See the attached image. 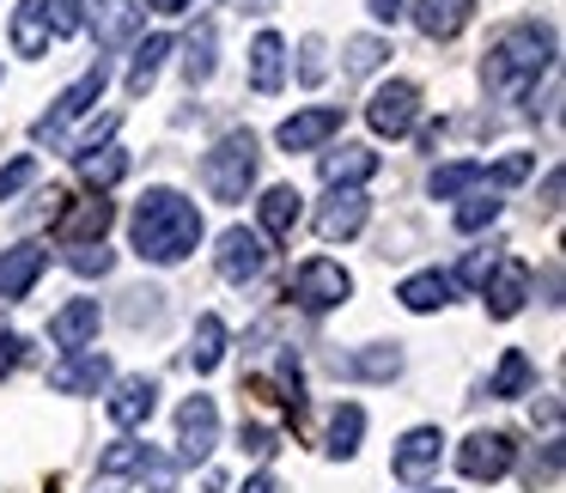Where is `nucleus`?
<instances>
[{
  "label": "nucleus",
  "instance_id": "f257e3e1",
  "mask_svg": "<svg viewBox=\"0 0 566 493\" xmlns=\"http://www.w3.org/2000/svg\"><path fill=\"white\" fill-rule=\"evenodd\" d=\"M128 238H135V256L140 262L171 269V262L196 256V244H201V208L189 196H177V189H147V196L135 201Z\"/></svg>",
  "mask_w": 566,
  "mask_h": 493
},
{
  "label": "nucleus",
  "instance_id": "f03ea898",
  "mask_svg": "<svg viewBox=\"0 0 566 493\" xmlns=\"http://www.w3.org/2000/svg\"><path fill=\"white\" fill-rule=\"evenodd\" d=\"M548 67H554V31L536 25V19H517V25L488 50L481 80H488V92H524L530 80L548 74Z\"/></svg>",
  "mask_w": 566,
  "mask_h": 493
},
{
  "label": "nucleus",
  "instance_id": "7ed1b4c3",
  "mask_svg": "<svg viewBox=\"0 0 566 493\" xmlns=\"http://www.w3.org/2000/svg\"><path fill=\"white\" fill-rule=\"evenodd\" d=\"M201 183H208L213 201H244L250 183H256V135L250 128H232L220 135L208 153H201Z\"/></svg>",
  "mask_w": 566,
  "mask_h": 493
},
{
  "label": "nucleus",
  "instance_id": "20e7f679",
  "mask_svg": "<svg viewBox=\"0 0 566 493\" xmlns=\"http://www.w3.org/2000/svg\"><path fill=\"white\" fill-rule=\"evenodd\" d=\"M347 298H354V274H347L342 262L311 256V262H298V269H293V305L335 311V305H347Z\"/></svg>",
  "mask_w": 566,
  "mask_h": 493
},
{
  "label": "nucleus",
  "instance_id": "39448f33",
  "mask_svg": "<svg viewBox=\"0 0 566 493\" xmlns=\"http://www.w3.org/2000/svg\"><path fill=\"white\" fill-rule=\"evenodd\" d=\"M104 86H111V67H104V62H98V67H86V74H80L74 86H67L62 98L50 104V116H38V128H31V135H38V140H62V135H67V123H80V116H86L92 104L104 98Z\"/></svg>",
  "mask_w": 566,
  "mask_h": 493
},
{
  "label": "nucleus",
  "instance_id": "423d86ee",
  "mask_svg": "<svg viewBox=\"0 0 566 493\" xmlns=\"http://www.w3.org/2000/svg\"><path fill=\"white\" fill-rule=\"evenodd\" d=\"M213 444H220V408H213V396H189L177 408V457L184 463H208Z\"/></svg>",
  "mask_w": 566,
  "mask_h": 493
},
{
  "label": "nucleus",
  "instance_id": "0eeeda50",
  "mask_svg": "<svg viewBox=\"0 0 566 493\" xmlns=\"http://www.w3.org/2000/svg\"><path fill=\"white\" fill-rule=\"evenodd\" d=\"M213 269H220L232 286L256 281V274L269 269V238H262V232H250V225H232V232H220V250H213Z\"/></svg>",
  "mask_w": 566,
  "mask_h": 493
},
{
  "label": "nucleus",
  "instance_id": "6e6552de",
  "mask_svg": "<svg viewBox=\"0 0 566 493\" xmlns=\"http://www.w3.org/2000/svg\"><path fill=\"white\" fill-rule=\"evenodd\" d=\"M415 116H420V92L408 86V80H390V86H378V92H371V104H366L371 135H384V140H402L408 128H415Z\"/></svg>",
  "mask_w": 566,
  "mask_h": 493
},
{
  "label": "nucleus",
  "instance_id": "1a4fd4ad",
  "mask_svg": "<svg viewBox=\"0 0 566 493\" xmlns=\"http://www.w3.org/2000/svg\"><path fill=\"white\" fill-rule=\"evenodd\" d=\"M512 457H517L512 432H469V439L457 444V469H463L469 481H500V475H512Z\"/></svg>",
  "mask_w": 566,
  "mask_h": 493
},
{
  "label": "nucleus",
  "instance_id": "9d476101",
  "mask_svg": "<svg viewBox=\"0 0 566 493\" xmlns=\"http://www.w3.org/2000/svg\"><path fill=\"white\" fill-rule=\"evenodd\" d=\"M488 317H517V311L530 305V286H536V274H530V262H517V256H505V262H493V274L488 281Z\"/></svg>",
  "mask_w": 566,
  "mask_h": 493
},
{
  "label": "nucleus",
  "instance_id": "9b49d317",
  "mask_svg": "<svg viewBox=\"0 0 566 493\" xmlns=\"http://www.w3.org/2000/svg\"><path fill=\"white\" fill-rule=\"evenodd\" d=\"M439 457H444V432L439 427H408L402 444H396V457H390V469H396V481L420 487V481L439 469Z\"/></svg>",
  "mask_w": 566,
  "mask_h": 493
},
{
  "label": "nucleus",
  "instance_id": "f8f14e48",
  "mask_svg": "<svg viewBox=\"0 0 566 493\" xmlns=\"http://www.w3.org/2000/svg\"><path fill=\"white\" fill-rule=\"evenodd\" d=\"M335 128H342V111H335V104H311V111H293V116H286V123L274 128V140H281L286 153H317L323 140L335 135Z\"/></svg>",
  "mask_w": 566,
  "mask_h": 493
},
{
  "label": "nucleus",
  "instance_id": "ddd939ff",
  "mask_svg": "<svg viewBox=\"0 0 566 493\" xmlns=\"http://www.w3.org/2000/svg\"><path fill=\"white\" fill-rule=\"evenodd\" d=\"M104 384H111V359L86 354V347H80V354H67L62 366H50V390L55 396H98Z\"/></svg>",
  "mask_w": 566,
  "mask_h": 493
},
{
  "label": "nucleus",
  "instance_id": "4468645a",
  "mask_svg": "<svg viewBox=\"0 0 566 493\" xmlns=\"http://www.w3.org/2000/svg\"><path fill=\"white\" fill-rule=\"evenodd\" d=\"M366 220H371V201L359 196V189H329V201L317 208V232L329 238H354V232H366Z\"/></svg>",
  "mask_w": 566,
  "mask_h": 493
},
{
  "label": "nucleus",
  "instance_id": "2eb2a0df",
  "mask_svg": "<svg viewBox=\"0 0 566 493\" xmlns=\"http://www.w3.org/2000/svg\"><path fill=\"white\" fill-rule=\"evenodd\" d=\"M408 19L420 25V38H432V43H451L457 31L475 19V0H415L408 7Z\"/></svg>",
  "mask_w": 566,
  "mask_h": 493
},
{
  "label": "nucleus",
  "instance_id": "dca6fc26",
  "mask_svg": "<svg viewBox=\"0 0 566 493\" xmlns=\"http://www.w3.org/2000/svg\"><path fill=\"white\" fill-rule=\"evenodd\" d=\"M86 7H92L86 25H92V38H98V50H116V43H128L140 31L135 0H86Z\"/></svg>",
  "mask_w": 566,
  "mask_h": 493
},
{
  "label": "nucleus",
  "instance_id": "f3484780",
  "mask_svg": "<svg viewBox=\"0 0 566 493\" xmlns=\"http://www.w3.org/2000/svg\"><path fill=\"white\" fill-rule=\"evenodd\" d=\"M104 408H111V420H116L123 432H135V427H147L153 408H159V384H153V378H123Z\"/></svg>",
  "mask_w": 566,
  "mask_h": 493
},
{
  "label": "nucleus",
  "instance_id": "a211bd4d",
  "mask_svg": "<svg viewBox=\"0 0 566 493\" xmlns=\"http://www.w3.org/2000/svg\"><path fill=\"white\" fill-rule=\"evenodd\" d=\"M298 213H305V196H298L293 183H274V189H262V201H256V220H262V238H269V244H281V238H293Z\"/></svg>",
  "mask_w": 566,
  "mask_h": 493
},
{
  "label": "nucleus",
  "instance_id": "6ab92c4d",
  "mask_svg": "<svg viewBox=\"0 0 566 493\" xmlns=\"http://www.w3.org/2000/svg\"><path fill=\"white\" fill-rule=\"evenodd\" d=\"M98 323H104V311H98V298H74V305H62L50 317V342L55 347H67V354H80V347L98 335Z\"/></svg>",
  "mask_w": 566,
  "mask_h": 493
},
{
  "label": "nucleus",
  "instance_id": "aec40b11",
  "mask_svg": "<svg viewBox=\"0 0 566 493\" xmlns=\"http://www.w3.org/2000/svg\"><path fill=\"white\" fill-rule=\"evenodd\" d=\"M43 262H50V250H43V244H13V250H0V298H25L31 286H38Z\"/></svg>",
  "mask_w": 566,
  "mask_h": 493
},
{
  "label": "nucleus",
  "instance_id": "412c9836",
  "mask_svg": "<svg viewBox=\"0 0 566 493\" xmlns=\"http://www.w3.org/2000/svg\"><path fill=\"white\" fill-rule=\"evenodd\" d=\"M7 38H13V55H25V62H38L50 50V13H43V0H19Z\"/></svg>",
  "mask_w": 566,
  "mask_h": 493
},
{
  "label": "nucleus",
  "instance_id": "4be33fe9",
  "mask_svg": "<svg viewBox=\"0 0 566 493\" xmlns=\"http://www.w3.org/2000/svg\"><path fill=\"white\" fill-rule=\"evenodd\" d=\"M451 293H457V281H451V274H439V269H420V274H408V281L396 286V298H402L408 311H420V317H427V311H444V305H451Z\"/></svg>",
  "mask_w": 566,
  "mask_h": 493
},
{
  "label": "nucleus",
  "instance_id": "5701e85b",
  "mask_svg": "<svg viewBox=\"0 0 566 493\" xmlns=\"http://www.w3.org/2000/svg\"><path fill=\"white\" fill-rule=\"evenodd\" d=\"M371 171H378V153H371V147H335V153H323V183H329V189H359Z\"/></svg>",
  "mask_w": 566,
  "mask_h": 493
},
{
  "label": "nucleus",
  "instance_id": "b1692460",
  "mask_svg": "<svg viewBox=\"0 0 566 493\" xmlns=\"http://www.w3.org/2000/svg\"><path fill=\"white\" fill-rule=\"evenodd\" d=\"M335 371H347V378H371V384H390L396 371H402V347L396 342H378V347H366V354H335Z\"/></svg>",
  "mask_w": 566,
  "mask_h": 493
},
{
  "label": "nucleus",
  "instance_id": "393cba45",
  "mask_svg": "<svg viewBox=\"0 0 566 493\" xmlns=\"http://www.w3.org/2000/svg\"><path fill=\"white\" fill-rule=\"evenodd\" d=\"M281 80H286V43L274 38V31H262V38L250 43V86L281 92Z\"/></svg>",
  "mask_w": 566,
  "mask_h": 493
},
{
  "label": "nucleus",
  "instance_id": "a878e982",
  "mask_svg": "<svg viewBox=\"0 0 566 493\" xmlns=\"http://www.w3.org/2000/svg\"><path fill=\"white\" fill-rule=\"evenodd\" d=\"M530 384H536V366H530V354H524V347H505L500 366H493V378H488V396L512 402V396H530Z\"/></svg>",
  "mask_w": 566,
  "mask_h": 493
},
{
  "label": "nucleus",
  "instance_id": "bb28decb",
  "mask_svg": "<svg viewBox=\"0 0 566 493\" xmlns=\"http://www.w3.org/2000/svg\"><path fill=\"white\" fill-rule=\"evenodd\" d=\"M111 220H116V208L104 196H92V201H80V208L62 220V238H67V244H92V238L111 232Z\"/></svg>",
  "mask_w": 566,
  "mask_h": 493
},
{
  "label": "nucleus",
  "instance_id": "cd10ccee",
  "mask_svg": "<svg viewBox=\"0 0 566 493\" xmlns=\"http://www.w3.org/2000/svg\"><path fill=\"white\" fill-rule=\"evenodd\" d=\"M226 359V323L213 317V311H201L196 317V335H189V366L196 371H213Z\"/></svg>",
  "mask_w": 566,
  "mask_h": 493
},
{
  "label": "nucleus",
  "instance_id": "c85d7f7f",
  "mask_svg": "<svg viewBox=\"0 0 566 493\" xmlns=\"http://www.w3.org/2000/svg\"><path fill=\"white\" fill-rule=\"evenodd\" d=\"M80 159V177H86L92 189H111V183H123V171H128V153L123 147H92V153H74Z\"/></svg>",
  "mask_w": 566,
  "mask_h": 493
},
{
  "label": "nucleus",
  "instance_id": "c756f323",
  "mask_svg": "<svg viewBox=\"0 0 566 493\" xmlns=\"http://www.w3.org/2000/svg\"><path fill=\"white\" fill-rule=\"evenodd\" d=\"M359 432H366V408L342 402V408H335V420H329V444H323V451H329V457H354L359 451Z\"/></svg>",
  "mask_w": 566,
  "mask_h": 493
},
{
  "label": "nucleus",
  "instance_id": "7c9ffc66",
  "mask_svg": "<svg viewBox=\"0 0 566 493\" xmlns=\"http://www.w3.org/2000/svg\"><path fill=\"white\" fill-rule=\"evenodd\" d=\"M165 55H171V38H147V43H135V62H128V92H135V98L153 86V80H159Z\"/></svg>",
  "mask_w": 566,
  "mask_h": 493
},
{
  "label": "nucleus",
  "instance_id": "2f4dec72",
  "mask_svg": "<svg viewBox=\"0 0 566 493\" xmlns=\"http://www.w3.org/2000/svg\"><path fill=\"white\" fill-rule=\"evenodd\" d=\"M481 183V165L475 159H457V165H439V171L427 177V189H432V201H457V196H469V189Z\"/></svg>",
  "mask_w": 566,
  "mask_h": 493
},
{
  "label": "nucleus",
  "instance_id": "473e14b6",
  "mask_svg": "<svg viewBox=\"0 0 566 493\" xmlns=\"http://www.w3.org/2000/svg\"><path fill=\"white\" fill-rule=\"evenodd\" d=\"M184 74H189V86H208L213 80V25H201L196 38L184 43Z\"/></svg>",
  "mask_w": 566,
  "mask_h": 493
},
{
  "label": "nucleus",
  "instance_id": "72a5a7b5",
  "mask_svg": "<svg viewBox=\"0 0 566 493\" xmlns=\"http://www.w3.org/2000/svg\"><path fill=\"white\" fill-rule=\"evenodd\" d=\"M140 463H147V444H140V439H116L111 451L98 457V475H104V481H116V475H135Z\"/></svg>",
  "mask_w": 566,
  "mask_h": 493
},
{
  "label": "nucleus",
  "instance_id": "f704fd0d",
  "mask_svg": "<svg viewBox=\"0 0 566 493\" xmlns=\"http://www.w3.org/2000/svg\"><path fill=\"white\" fill-rule=\"evenodd\" d=\"M530 171H536V153H505V159L481 165V183H493V189H512V183H524Z\"/></svg>",
  "mask_w": 566,
  "mask_h": 493
},
{
  "label": "nucleus",
  "instance_id": "c9c22d12",
  "mask_svg": "<svg viewBox=\"0 0 566 493\" xmlns=\"http://www.w3.org/2000/svg\"><path fill=\"white\" fill-rule=\"evenodd\" d=\"M500 189H488V196H469L463 208H457V232H481V225H493L500 220Z\"/></svg>",
  "mask_w": 566,
  "mask_h": 493
},
{
  "label": "nucleus",
  "instance_id": "e433bc0d",
  "mask_svg": "<svg viewBox=\"0 0 566 493\" xmlns=\"http://www.w3.org/2000/svg\"><path fill=\"white\" fill-rule=\"evenodd\" d=\"M560 463H566V451H560V439H548V444H542V457H530V469H524V481H530V493H542V487H554V481H560Z\"/></svg>",
  "mask_w": 566,
  "mask_h": 493
},
{
  "label": "nucleus",
  "instance_id": "4c0bfd02",
  "mask_svg": "<svg viewBox=\"0 0 566 493\" xmlns=\"http://www.w3.org/2000/svg\"><path fill=\"white\" fill-rule=\"evenodd\" d=\"M67 269H74V274H86V281H92V274L104 281V274L116 269V256L104 250V238H92V244H74V250H67Z\"/></svg>",
  "mask_w": 566,
  "mask_h": 493
},
{
  "label": "nucleus",
  "instance_id": "58836bf2",
  "mask_svg": "<svg viewBox=\"0 0 566 493\" xmlns=\"http://www.w3.org/2000/svg\"><path fill=\"white\" fill-rule=\"evenodd\" d=\"M43 13H50L55 38H74V31L86 25V0H43Z\"/></svg>",
  "mask_w": 566,
  "mask_h": 493
},
{
  "label": "nucleus",
  "instance_id": "ea45409f",
  "mask_svg": "<svg viewBox=\"0 0 566 493\" xmlns=\"http://www.w3.org/2000/svg\"><path fill=\"white\" fill-rule=\"evenodd\" d=\"M384 55H390V43H384V38H347V74H371Z\"/></svg>",
  "mask_w": 566,
  "mask_h": 493
},
{
  "label": "nucleus",
  "instance_id": "a19ab883",
  "mask_svg": "<svg viewBox=\"0 0 566 493\" xmlns=\"http://www.w3.org/2000/svg\"><path fill=\"white\" fill-rule=\"evenodd\" d=\"M323 74H329V50H323V38H305L298 43V80H305V86H323Z\"/></svg>",
  "mask_w": 566,
  "mask_h": 493
},
{
  "label": "nucleus",
  "instance_id": "79ce46f5",
  "mask_svg": "<svg viewBox=\"0 0 566 493\" xmlns=\"http://www.w3.org/2000/svg\"><path fill=\"white\" fill-rule=\"evenodd\" d=\"M31 177H38V159H31V153H19L13 165H0V201H13Z\"/></svg>",
  "mask_w": 566,
  "mask_h": 493
},
{
  "label": "nucleus",
  "instance_id": "37998d69",
  "mask_svg": "<svg viewBox=\"0 0 566 493\" xmlns=\"http://www.w3.org/2000/svg\"><path fill=\"white\" fill-rule=\"evenodd\" d=\"M128 298H135V305H128V323H135V329L165 317V293H159V286H140V293H128Z\"/></svg>",
  "mask_w": 566,
  "mask_h": 493
},
{
  "label": "nucleus",
  "instance_id": "c03bdc74",
  "mask_svg": "<svg viewBox=\"0 0 566 493\" xmlns=\"http://www.w3.org/2000/svg\"><path fill=\"white\" fill-rule=\"evenodd\" d=\"M493 262H500V256H493V250H475V256H469L463 269L451 274V281H463V286H481V281H488V274H493Z\"/></svg>",
  "mask_w": 566,
  "mask_h": 493
},
{
  "label": "nucleus",
  "instance_id": "a18cd8bd",
  "mask_svg": "<svg viewBox=\"0 0 566 493\" xmlns=\"http://www.w3.org/2000/svg\"><path fill=\"white\" fill-rule=\"evenodd\" d=\"M244 451L250 457H274V451H281V432H274V427H244Z\"/></svg>",
  "mask_w": 566,
  "mask_h": 493
},
{
  "label": "nucleus",
  "instance_id": "49530a36",
  "mask_svg": "<svg viewBox=\"0 0 566 493\" xmlns=\"http://www.w3.org/2000/svg\"><path fill=\"white\" fill-rule=\"evenodd\" d=\"M366 13L378 19V25H396V19L408 13V0H366Z\"/></svg>",
  "mask_w": 566,
  "mask_h": 493
},
{
  "label": "nucleus",
  "instance_id": "de8ad7c7",
  "mask_svg": "<svg viewBox=\"0 0 566 493\" xmlns=\"http://www.w3.org/2000/svg\"><path fill=\"white\" fill-rule=\"evenodd\" d=\"M19 354H25V342H19V335H0V378L19 366Z\"/></svg>",
  "mask_w": 566,
  "mask_h": 493
},
{
  "label": "nucleus",
  "instance_id": "09e8293b",
  "mask_svg": "<svg viewBox=\"0 0 566 493\" xmlns=\"http://www.w3.org/2000/svg\"><path fill=\"white\" fill-rule=\"evenodd\" d=\"M542 208H560V171H548V183H542Z\"/></svg>",
  "mask_w": 566,
  "mask_h": 493
},
{
  "label": "nucleus",
  "instance_id": "8fccbe9b",
  "mask_svg": "<svg viewBox=\"0 0 566 493\" xmlns=\"http://www.w3.org/2000/svg\"><path fill=\"white\" fill-rule=\"evenodd\" d=\"M238 493H281V481H274V475H250Z\"/></svg>",
  "mask_w": 566,
  "mask_h": 493
},
{
  "label": "nucleus",
  "instance_id": "3c124183",
  "mask_svg": "<svg viewBox=\"0 0 566 493\" xmlns=\"http://www.w3.org/2000/svg\"><path fill=\"white\" fill-rule=\"evenodd\" d=\"M153 13H184V7H196V0H147Z\"/></svg>",
  "mask_w": 566,
  "mask_h": 493
}]
</instances>
